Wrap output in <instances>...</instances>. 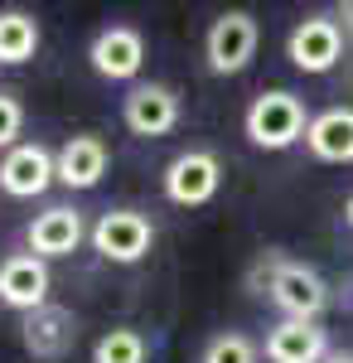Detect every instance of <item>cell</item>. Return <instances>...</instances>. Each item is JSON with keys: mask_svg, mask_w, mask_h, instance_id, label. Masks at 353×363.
I'll use <instances>...</instances> for the list:
<instances>
[{"mask_svg": "<svg viewBox=\"0 0 353 363\" xmlns=\"http://www.w3.org/2000/svg\"><path fill=\"white\" fill-rule=\"evenodd\" d=\"M242 131L257 150H291L310 131V112H305V102H300L296 92L267 87V92L252 97V107L242 116Z\"/></svg>", "mask_w": 353, "mask_h": 363, "instance_id": "obj_1", "label": "cell"}, {"mask_svg": "<svg viewBox=\"0 0 353 363\" xmlns=\"http://www.w3.org/2000/svg\"><path fill=\"white\" fill-rule=\"evenodd\" d=\"M262 272H267V296L286 320H315L320 325V315L329 306V286L315 267L291 262V257H267Z\"/></svg>", "mask_w": 353, "mask_h": 363, "instance_id": "obj_2", "label": "cell"}, {"mask_svg": "<svg viewBox=\"0 0 353 363\" xmlns=\"http://www.w3.org/2000/svg\"><path fill=\"white\" fill-rule=\"evenodd\" d=\"M257 44H262V25L252 10H223L208 34H203V58H208V73L218 78H232L242 73L247 63L257 58Z\"/></svg>", "mask_w": 353, "mask_h": 363, "instance_id": "obj_3", "label": "cell"}, {"mask_svg": "<svg viewBox=\"0 0 353 363\" xmlns=\"http://www.w3.org/2000/svg\"><path fill=\"white\" fill-rule=\"evenodd\" d=\"M92 247L102 262L111 267H136L150 257L155 247V223L140 213V208H107L97 223H92Z\"/></svg>", "mask_w": 353, "mask_h": 363, "instance_id": "obj_4", "label": "cell"}, {"mask_svg": "<svg viewBox=\"0 0 353 363\" xmlns=\"http://www.w3.org/2000/svg\"><path fill=\"white\" fill-rule=\"evenodd\" d=\"M223 189V160L213 150H179L169 165H164V199L179 203V208H203L213 203Z\"/></svg>", "mask_w": 353, "mask_h": 363, "instance_id": "obj_5", "label": "cell"}, {"mask_svg": "<svg viewBox=\"0 0 353 363\" xmlns=\"http://www.w3.org/2000/svg\"><path fill=\"white\" fill-rule=\"evenodd\" d=\"M179 116H184V97L169 83H136L126 92V102H121V121H126V131L140 136V140L169 136V131L179 126Z\"/></svg>", "mask_w": 353, "mask_h": 363, "instance_id": "obj_6", "label": "cell"}, {"mask_svg": "<svg viewBox=\"0 0 353 363\" xmlns=\"http://www.w3.org/2000/svg\"><path fill=\"white\" fill-rule=\"evenodd\" d=\"M87 63L107 83H131V78H140V68H145V34L136 25L97 29L92 44H87Z\"/></svg>", "mask_w": 353, "mask_h": 363, "instance_id": "obj_7", "label": "cell"}, {"mask_svg": "<svg viewBox=\"0 0 353 363\" xmlns=\"http://www.w3.org/2000/svg\"><path fill=\"white\" fill-rule=\"evenodd\" d=\"M82 335V325H78V315L73 310H63V306H39V310H29L25 320H20V344H25V354L29 359H39V363H58V359H68L73 354V344H78Z\"/></svg>", "mask_w": 353, "mask_h": 363, "instance_id": "obj_8", "label": "cell"}, {"mask_svg": "<svg viewBox=\"0 0 353 363\" xmlns=\"http://www.w3.org/2000/svg\"><path fill=\"white\" fill-rule=\"evenodd\" d=\"M286 58L300 73H329L344 58V25L329 15H305L286 39Z\"/></svg>", "mask_w": 353, "mask_h": 363, "instance_id": "obj_9", "label": "cell"}, {"mask_svg": "<svg viewBox=\"0 0 353 363\" xmlns=\"http://www.w3.org/2000/svg\"><path fill=\"white\" fill-rule=\"evenodd\" d=\"M87 238H92V233H87V223H82V208H73V203H49V208L34 213V223L25 228L29 252L44 257V262H54V257H73Z\"/></svg>", "mask_w": 353, "mask_h": 363, "instance_id": "obj_10", "label": "cell"}, {"mask_svg": "<svg viewBox=\"0 0 353 363\" xmlns=\"http://www.w3.org/2000/svg\"><path fill=\"white\" fill-rule=\"evenodd\" d=\"M49 286H54L49 262L34 257V252H10V257L0 262V306L29 315V310L49 306Z\"/></svg>", "mask_w": 353, "mask_h": 363, "instance_id": "obj_11", "label": "cell"}, {"mask_svg": "<svg viewBox=\"0 0 353 363\" xmlns=\"http://www.w3.org/2000/svg\"><path fill=\"white\" fill-rule=\"evenodd\" d=\"M49 184H58L54 155H49L39 140H20L15 150H5V160H0V194H10V199H39Z\"/></svg>", "mask_w": 353, "mask_h": 363, "instance_id": "obj_12", "label": "cell"}, {"mask_svg": "<svg viewBox=\"0 0 353 363\" xmlns=\"http://www.w3.org/2000/svg\"><path fill=\"white\" fill-rule=\"evenodd\" d=\"M111 165V150L102 136H92V131H82V136H68L58 145L54 155V174L63 189H97L102 184V174Z\"/></svg>", "mask_w": 353, "mask_h": 363, "instance_id": "obj_13", "label": "cell"}, {"mask_svg": "<svg viewBox=\"0 0 353 363\" xmlns=\"http://www.w3.org/2000/svg\"><path fill=\"white\" fill-rule=\"evenodd\" d=\"M329 354V335L315 320H281L267 335V363H325Z\"/></svg>", "mask_w": 353, "mask_h": 363, "instance_id": "obj_14", "label": "cell"}, {"mask_svg": "<svg viewBox=\"0 0 353 363\" xmlns=\"http://www.w3.org/2000/svg\"><path fill=\"white\" fill-rule=\"evenodd\" d=\"M305 145L325 165H353V107H329V112L310 116Z\"/></svg>", "mask_w": 353, "mask_h": 363, "instance_id": "obj_15", "label": "cell"}, {"mask_svg": "<svg viewBox=\"0 0 353 363\" xmlns=\"http://www.w3.org/2000/svg\"><path fill=\"white\" fill-rule=\"evenodd\" d=\"M39 20L29 10H0V63L15 68V63H29L39 54Z\"/></svg>", "mask_w": 353, "mask_h": 363, "instance_id": "obj_16", "label": "cell"}, {"mask_svg": "<svg viewBox=\"0 0 353 363\" xmlns=\"http://www.w3.org/2000/svg\"><path fill=\"white\" fill-rule=\"evenodd\" d=\"M145 359H150V339L131 325H116L92 344V363H145Z\"/></svg>", "mask_w": 353, "mask_h": 363, "instance_id": "obj_17", "label": "cell"}, {"mask_svg": "<svg viewBox=\"0 0 353 363\" xmlns=\"http://www.w3.org/2000/svg\"><path fill=\"white\" fill-rule=\"evenodd\" d=\"M257 359H262V349L242 330H223L203 344V363H257Z\"/></svg>", "mask_w": 353, "mask_h": 363, "instance_id": "obj_18", "label": "cell"}, {"mask_svg": "<svg viewBox=\"0 0 353 363\" xmlns=\"http://www.w3.org/2000/svg\"><path fill=\"white\" fill-rule=\"evenodd\" d=\"M20 131H25V107L15 92L0 87V150H15L20 145Z\"/></svg>", "mask_w": 353, "mask_h": 363, "instance_id": "obj_19", "label": "cell"}, {"mask_svg": "<svg viewBox=\"0 0 353 363\" xmlns=\"http://www.w3.org/2000/svg\"><path fill=\"white\" fill-rule=\"evenodd\" d=\"M325 363H353V349H334V354H329Z\"/></svg>", "mask_w": 353, "mask_h": 363, "instance_id": "obj_20", "label": "cell"}, {"mask_svg": "<svg viewBox=\"0 0 353 363\" xmlns=\"http://www.w3.org/2000/svg\"><path fill=\"white\" fill-rule=\"evenodd\" d=\"M344 223L353 228V194H349V203H344Z\"/></svg>", "mask_w": 353, "mask_h": 363, "instance_id": "obj_21", "label": "cell"}, {"mask_svg": "<svg viewBox=\"0 0 353 363\" xmlns=\"http://www.w3.org/2000/svg\"><path fill=\"white\" fill-rule=\"evenodd\" d=\"M339 15H344V25H353V5H344V10H339Z\"/></svg>", "mask_w": 353, "mask_h": 363, "instance_id": "obj_22", "label": "cell"}]
</instances>
